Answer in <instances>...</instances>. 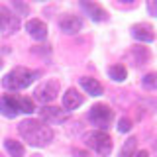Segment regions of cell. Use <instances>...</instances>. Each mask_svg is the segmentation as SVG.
I'll list each match as a JSON object with an SVG mask.
<instances>
[{
    "mask_svg": "<svg viewBox=\"0 0 157 157\" xmlns=\"http://www.w3.org/2000/svg\"><path fill=\"white\" fill-rule=\"evenodd\" d=\"M37 75H39V73L37 71H32V69L14 67L12 71L2 78V86L8 88V90H24L26 86H29L33 81H36Z\"/></svg>",
    "mask_w": 157,
    "mask_h": 157,
    "instance_id": "2",
    "label": "cell"
},
{
    "mask_svg": "<svg viewBox=\"0 0 157 157\" xmlns=\"http://www.w3.org/2000/svg\"><path fill=\"white\" fill-rule=\"evenodd\" d=\"M73 155H75V157H90V153H86V151H82V149H75Z\"/></svg>",
    "mask_w": 157,
    "mask_h": 157,
    "instance_id": "22",
    "label": "cell"
},
{
    "mask_svg": "<svg viewBox=\"0 0 157 157\" xmlns=\"http://www.w3.org/2000/svg\"><path fill=\"white\" fill-rule=\"evenodd\" d=\"M0 69H2V57H0Z\"/></svg>",
    "mask_w": 157,
    "mask_h": 157,
    "instance_id": "24",
    "label": "cell"
},
{
    "mask_svg": "<svg viewBox=\"0 0 157 157\" xmlns=\"http://www.w3.org/2000/svg\"><path fill=\"white\" fill-rule=\"evenodd\" d=\"M59 28H61V32H65V33H69V36H73V33H77V32H81V29H82V20L78 18V16L67 14V16L61 18Z\"/></svg>",
    "mask_w": 157,
    "mask_h": 157,
    "instance_id": "9",
    "label": "cell"
},
{
    "mask_svg": "<svg viewBox=\"0 0 157 157\" xmlns=\"http://www.w3.org/2000/svg\"><path fill=\"white\" fill-rule=\"evenodd\" d=\"M132 36H134L137 41H144V43H151L155 39L153 28H151L149 24H136V26H132Z\"/></svg>",
    "mask_w": 157,
    "mask_h": 157,
    "instance_id": "10",
    "label": "cell"
},
{
    "mask_svg": "<svg viewBox=\"0 0 157 157\" xmlns=\"http://www.w3.org/2000/svg\"><path fill=\"white\" fill-rule=\"evenodd\" d=\"M18 132L29 145H36V147H45L53 140L51 128L47 124H43L41 120H33V118H28V120L20 122Z\"/></svg>",
    "mask_w": 157,
    "mask_h": 157,
    "instance_id": "1",
    "label": "cell"
},
{
    "mask_svg": "<svg viewBox=\"0 0 157 157\" xmlns=\"http://www.w3.org/2000/svg\"><path fill=\"white\" fill-rule=\"evenodd\" d=\"M26 29H28L29 36H32L33 39H37V41H41V39L47 37V26L41 22V20H37V18L29 20V22L26 24Z\"/></svg>",
    "mask_w": 157,
    "mask_h": 157,
    "instance_id": "11",
    "label": "cell"
},
{
    "mask_svg": "<svg viewBox=\"0 0 157 157\" xmlns=\"http://www.w3.org/2000/svg\"><path fill=\"white\" fill-rule=\"evenodd\" d=\"M112 118H114V112H112V108L106 106V104H94L90 108V112H88V120H90L94 126H98L102 132L110 126Z\"/></svg>",
    "mask_w": 157,
    "mask_h": 157,
    "instance_id": "4",
    "label": "cell"
},
{
    "mask_svg": "<svg viewBox=\"0 0 157 157\" xmlns=\"http://www.w3.org/2000/svg\"><path fill=\"white\" fill-rule=\"evenodd\" d=\"M147 12H149V16H157V0L147 2Z\"/></svg>",
    "mask_w": 157,
    "mask_h": 157,
    "instance_id": "21",
    "label": "cell"
},
{
    "mask_svg": "<svg viewBox=\"0 0 157 157\" xmlns=\"http://www.w3.org/2000/svg\"><path fill=\"white\" fill-rule=\"evenodd\" d=\"M118 130H120L122 134L130 132V130H132V122L128 120V118H120V122H118Z\"/></svg>",
    "mask_w": 157,
    "mask_h": 157,
    "instance_id": "20",
    "label": "cell"
},
{
    "mask_svg": "<svg viewBox=\"0 0 157 157\" xmlns=\"http://www.w3.org/2000/svg\"><path fill=\"white\" fill-rule=\"evenodd\" d=\"M0 29L4 33H8V36L20 29V18L10 8L2 6V4H0Z\"/></svg>",
    "mask_w": 157,
    "mask_h": 157,
    "instance_id": "7",
    "label": "cell"
},
{
    "mask_svg": "<svg viewBox=\"0 0 157 157\" xmlns=\"http://www.w3.org/2000/svg\"><path fill=\"white\" fill-rule=\"evenodd\" d=\"M4 147L8 149L10 157H24V145L16 140H6L4 141Z\"/></svg>",
    "mask_w": 157,
    "mask_h": 157,
    "instance_id": "16",
    "label": "cell"
},
{
    "mask_svg": "<svg viewBox=\"0 0 157 157\" xmlns=\"http://www.w3.org/2000/svg\"><path fill=\"white\" fill-rule=\"evenodd\" d=\"M36 110L32 98H20V112H26V114H32Z\"/></svg>",
    "mask_w": 157,
    "mask_h": 157,
    "instance_id": "19",
    "label": "cell"
},
{
    "mask_svg": "<svg viewBox=\"0 0 157 157\" xmlns=\"http://www.w3.org/2000/svg\"><path fill=\"white\" fill-rule=\"evenodd\" d=\"M32 157H41V155H32Z\"/></svg>",
    "mask_w": 157,
    "mask_h": 157,
    "instance_id": "25",
    "label": "cell"
},
{
    "mask_svg": "<svg viewBox=\"0 0 157 157\" xmlns=\"http://www.w3.org/2000/svg\"><path fill=\"white\" fill-rule=\"evenodd\" d=\"M136 157H149V153H147V151L144 149V151H137V153H136Z\"/></svg>",
    "mask_w": 157,
    "mask_h": 157,
    "instance_id": "23",
    "label": "cell"
},
{
    "mask_svg": "<svg viewBox=\"0 0 157 157\" xmlns=\"http://www.w3.org/2000/svg\"><path fill=\"white\" fill-rule=\"evenodd\" d=\"M57 94H59V81L57 78H49V81L41 82V85L36 88V100L43 102V104L53 102Z\"/></svg>",
    "mask_w": 157,
    "mask_h": 157,
    "instance_id": "5",
    "label": "cell"
},
{
    "mask_svg": "<svg viewBox=\"0 0 157 157\" xmlns=\"http://www.w3.org/2000/svg\"><path fill=\"white\" fill-rule=\"evenodd\" d=\"M108 75H110L112 81H116V82H122V81H126V75H128V71H126V67L124 65H112L110 69H108Z\"/></svg>",
    "mask_w": 157,
    "mask_h": 157,
    "instance_id": "17",
    "label": "cell"
},
{
    "mask_svg": "<svg viewBox=\"0 0 157 157\" xmlns=\"http://www.w3.org/2000/svg\"><path fill=\"white\" fill-rule=\"evenodd\" d=\"M85 141H86V145L100 157H108L110 151H112V140H110V136H108L106 132H102V130H96V132L86 134Z\"/></svg>",
    "mask_w": 157,
    "mask_h": 157,
    "instance_id": "3",
    "label": "cell"
},
{
    "mask_svg": "<svg viewBox=\"0 0 157 157\" xmlns=\"http://www.w3.org/2000/svg\"><path fill=\"white\" fill-rule=\"evenodd\" d=\"M81 6L82 10L90 16L94 22H104V20L108 18V14H106V10L100 6V4H96V2H81Z\"/></svg>",
    "mask_w": 157,
    "mask_h": 157,
    "instance_id": "12",
    "label": "cell"
},
{
    "mask_svg": "<svg viewBox=\"0 0 157 157\" xmlns=\"http://www.w3.org/2000/svg\"><path fill=\"white\" fill-rule=\"evenodd\" d=\"M141 82L147 90H157V73H147Z\"/></svg>",
    "mask_w": 157,
    "mask_h": 157,
    "instance_id": "18",
    "label": "cell"
},
{
    "mask_svg": "<svg viewBox=\"0 0 157 157\" xmlns=\"http://www.w3.org/2000/svg\"><path fill=\"white\" fill-rule=\"evenodd\" d=\"M39 118H41L43 124L55 126V124H63V122H67L69 112H65L63 108H57V106H43L41 110H39Z\"/></svg>",
    "mask_w": 157,
    "mask_h": 157,
    "instance_id": "6",
    "label": "cell"
},
{
    "mask_svg": "<svg viewBox=\"0 0 157 157\" xmlns=\"http://www.w3.org/2000/svg\"><path fill=\"white\" fill-rule=\"evenodd\" d=\"M0 114L6 118H16L20 114V98L14 96H0Z\"/></svg>",
    "mask_w": 157,
    "mask_h": 157,
    "instance_id": "8",
    "label": "cell"
},
{
    "mask_svg": "<svg viewBox=\"0 0 157 157\" xmlns=\"http://www.w3.org/2000/svg\"><path fill=\"white\" fill-rule=\"evenodd\" d=\"M81 104H82V94H78V90H75V88H69L63 94V108H65V112L75 110Z\"/></svg>",
    "mask_w": 157,
    "mask_h": 157,
    "instance_id": "13",
    "label": "cell"
},
{
    "mask_svg": "<svg viewBox=\"0 0 157 157\" xmlns=\"http://www.w3.org/2000/svg\"><path fill=\"white\" fill-rule=\"evenodd\" d=\"M81 86L85 88V90H86L90 96H100L102 90H104L100 82H98L96 78H90V77H82V78H81Z\"/></svg>",
    "mask_w": 157,
    "mask_h": 157,
    "instance_id": "14",
    "label": "cell"
},
{
    "mask_svg": "<svg viewBox=\"0 0 157 157\" xmlns=\"http://www.w3.org/2000/svg\"><path fill=\"white\" fill-rule=\"evenodd\" d=\"M136 147H137V140L136 137H130V140H126L124 141V145H122V149H120V155L118 157H136Z\"/></svg>",
    "mask_w": 157,
    "mask_h": 157,
    "instance_id": "15",
    "label": "cell"
}]
</instances>
